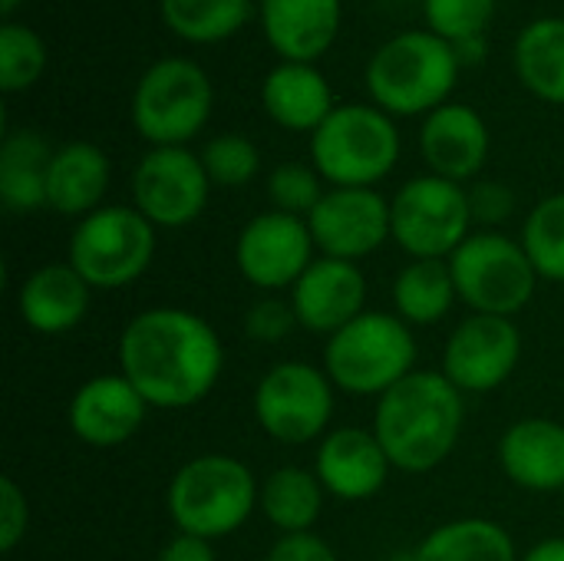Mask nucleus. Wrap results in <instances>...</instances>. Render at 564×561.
I'll use <instances>...</instances> for the list:
<instances>
[{"label":"nucleus","mask_w":564,"mask_h":561,"mask_svg":"<svg viewBox=\"0 0 564 561\" xmlns=\"http://www.w3.org/2000/svg\"><path fill=\"white\" fill-rule=\"evenodd\" d=\"M221 367L218 331L185 308H149L119 334V374L149 410L198 407L218 387Z\"/></svg>","instance_id":"1"},{"label":"nucleus","mask_w":564,"mask_h":561,"mask_svg":"<svg viewBox=\"0 0 564 561\" xmlns=\"http://www.w3.org/2000/svg\"><path fill=\"white\" fill-rule=\"evenodd\" d=\"M466 423V400L443 370H413L377 400L373 433L400 473H430L443 466Z\"/></svg>","instance_id":"2"},{"label":"nucleus","mask_w":564,"mask_h":561,"mask_svg":"<svg viewBox=\"0 0 564 561\" xmlns=\"http://www.w3.org/2000/svg\"><path fill=\"white\" fill-rule=\"evenodd\" d=\"M459 66V50L449 40L433 30H406L370 56L367 89L390 116H430L449 103Z\"/></svg>","instance_id":"3"},{"label":"nucleus","mask_w":564,"mask_h":561,"mask_svg":"<svg viewBox=\"0 0 564 561\" xmlns=\"http://www.w3.org/2000/svg\"><path fill=\"white\" fill-rule=\"evenodd\" d=\"M165 503L178 532L218 542L235 536L251 519L261 503V486L241 460L202 453L178 466Z\"/></svg>","instance_id":"4"},{"label":"nucleus","mask_w":564,"mask_h":561,"mask_svg":"<svg viewBox=\"0 0 564 561\" xmlns=\"http://www.w3.org/2000/svg\"><path fill=\"white\" fill-rule=\"evenodd\" d=\"M324 370L350 397H383L416 370L413 327L387 311H364L344 331L327 337Z\"/></svg>","instance_id":"5"},{"label":"nucleus","mask_w":564,"mask_h":561,"mask_svg":"<svg viewBox=\"0 0 564 561\" xmlns=\"http://www.w3.org/2000/svg\"><path fill=\"white\" fill-rule=\"evenodd\" d=\"M400 159V129L380 106H337L311 136V162L334 188H373Z\"/></svg>","instance_id":"6"},{"label":"nucleus","mask_w":564,"mask_h":561,"mask_svg":"<svg viewBox=\"0 0 564 561\" xmlns=\"http://www.w3.org/2000/svg\"><path fill=\"white\" fill-rule=\"evenodd\" d=\"M459 301L473 314L516 317L525 311L539 288V271L522 248L502 231H473L449 258Z\"/></svg>","instance_id":"7"},{"label":"nucleus","mask_w":564,"mask_h":561,"mask_svg":"<svg viewBox=\"0 0 564 561\" xmlns=\"http://www.w3.org/2000/svg\"><path fill=\"white\" fill-rule=\"evenodd\" d=\"M215 89L208 73L185 56L152 63L132 93V126L152 149L185 145L212 119Z\"/></svg>","instance_id":"8"},{"label":"nucleus","mask_w":564,"mask_h":561,"mask_svg":"<svg viewBox=\"0 0 564 561\" xmlns=\"http://www.w3.org/2000/svg\"><path fill=\"white\" fill-rule=\"evenodd\" d=\"M155 258V225L135 205H102L79 218L66 261L89 288L116 291L139 281Z\"/></svg>","instance_id":"9"},{"label":"nucleus","mask_w":564,"mask_h":561,"mask_svg":"<svg viewBox=\"0 0 564 561\" xmlns=\"http://www.w3.org/2000/svg\"><path fill=\"white\" fill-rule=\"evenodd\" d=\"M393 241L410 258L449 261L456 248L473 235L469 188L443 175L410 179L390 202Z\"/></svg>","instance_id":"10"},{"label":"nucleus","mask_w":564,"mask_h":561,"mask_svg":"<svg viewBox=\"0 0 564 561\" xmlns=\"http://www.w3.org/2000/svg\"><path fill=\"white\" fill-rule=\"evenodd\" d=\"M251 410L271 440L304 446L330 433L334 384L327 370H317L307 360H281L258 380Z\"/></svg>","instance_id":"11"},{"label":"nucleus","mask_w":564,"mask_h":561,"mask_svg":"<svg viewBox=\"0 0 564 561\" xmlns=\"http://www.w3.org/2000/svg\"><path fill=\"white\" fill-rule=\"evenodd\" d=\"M212 179L185 145L149 149L132 175V202L155 228H185L208 205Z\"/></svg>","instance_id":"12"},{"label":"nucleus","mask_w":564,"mask_h":561,"mask_svg":"<svg viewBox=\"0 0 564 561\" xmlns=\"http://www.w3.org/2000/svg\"><path fill=\"white\" fill-rule=\"evenodd\" d=\"M314 235L307 218L284 215L278 208L254 215L235 245V261L241 278L258 291H284L301 281L314 265Z\"/></svg>","instance_id":"13"},{"label":"nucleus","mask_w":564,"mask_h":561,"mask_svg":"<svg viewBox=\"0 0 564 561\" xmlns=\"http://www.w3.org/2000/svg\"><path fill=\"white\" fill-rule=\"evenodd\" d=\"M522 360V331L512 317L469 314L443 350V374L463 393L499 390Z\"/></svg>","instance_id":"14"},{"label":"nucleus","mask_w":564,"mask_h":561,"mask_svg":"<svg viewBox=\"0 0 564 561\" xmlns=\"http://www.w3.org/2000/svg\"><path fill=\"white\" fill-rule=\"evenodd\" d=\"M307 228L324 258L360 261L393 238L390 202L377 188H327Z\"/></svg>","instance_id":"15"},{"label":"nucleus","mask_w":564,"mask_h":561,"mask_svg":"<svg viewBox=\"0 0 564 561\" xmlns=\"http://www.w3.org/2000/svg\"><path fill=\"white\" fill-rule=\"evenodd\" d=\"M291 308L304 331L334 337L367 311V278L357 261L321 255L291 288Z\"/></svg>","instance_id":"16"},{"label":"nucleus","mask_w":564,"mask_h":561,"mask_svg":"<svg viewBox=\"0 0 564 561\" xmlns=\"http://www.w3.org/2000/svg\"><path fill=\"white\" fill-rule=\"evenodd\" d=\"M149 403L122 374H102L86 380L66 410L69 433L96 450L129 443L145 423Z\"/></svg>","instance_id":"17"},{"label":"nucleus","mask_w":564,"mask_h":561,"mask_svg":"<svg viewBox=\"0 0 564 561\" xmlns=\"http://www.w3.org/2000/svg\"><path fill=\"white\" fill-rule=\"evenodd\" d=\"M314 473L321 486L327 489V496L340 503H364V499H373L387 486L393 463L383 453L373 430L337 427L321 440Z\"/></svg>","instance_id":"18"},{"label":"nucleus","mask_w":564,"mask_h":561,"mask_svg":"<svg viewBox=\"0 0 564 561\" xmlns=\"http://www.w3.org/2000/svg\"><path fill=\"white\" fill-rule=\"evenodd\" d=\"M420 152L433 175H443L463 185L476 179L489 159L486 119L466 103H446L423 119Z\"/></svg>","instance_id":"19"},{"label":"nucleus","mask_w":564,"mask_h":561,"mask_svg":"<svg viewBox=\"0 0 564 561\" xmlns=\"http://www.w3.org/2000/svg\"><path fill=\"white\" fill-rule=\"evenodd\" d=\"M89 298L93 288L86 284V278L69 261H53V265H40L23 278L17 291V311L30 331L59 337L83 324L89 311Z\"/></svg>","instance_id":"20"},{"label":"nucleus","mask_w":564,"mask_h":561,"mask_svg":"<svg viewBox=\"0 0 564 561\" xmlns=\"http://www.w3.org/2000/svg\"><path fill=\"white\" fill-rule=\"evenodd\" d=\"M502 473L525 493H564V423L529 417L499 440Z\"/></svg>","instance_id":"21"},{"label":"nucleus","mask_w":564,"mask_h":561,"mask_svg":"<svg viewBox=\"0 0 564 561\" xmlns=\"http://www.w3.org/2000/svg\"><path fill=\"white\" fill-rule=\"evenodd\" d=\"M340 0H261V26L284 63H314L340 33Z\"/></svg>","instance_id":"22"},{"label":"nucleus","mask_w":564,"mask_h":561,"mask_svg":"<svg viewBox=\"0 0 564 561\" xmlns=\"http://www.w3.org/2000/svg\"><path fill=\"white\" fill-rule=\"evenodd\" d=\"M268 116L291 132H317L337 109L330 83L314 63H278L261 86Z\"/></svg>","instance_id":"23"},{"label":"nucleus","mask_w":564,"mask_h":561,"mask_svg":"<svg viewBox=\"0 0 564 561\" xmlns=\"http://www.w3.org/2000/svg\"><path fill=\"white\" fill-rule=\"evenodd\" d=\"M109 155L96 142H66L53 152L46 179V208L66 218H86L102 208L109 188Z\"/></svg>","instance_id":"24"},{"label":"nucleus","mask_w":564,"mask_h":561,"mask_svg":"<svg viewBox=\"0 0 564 561\" xmlns=\"http://www.w3.org/2000/svg\"><path fill=\"white\" fill-rule=\"evenodd\" d=\"M50 142L36 129H13L0 145V202L13 215L46 208V179L53 162Z\"/></svg>","instance_id":"25"},{"label":"nucleus","mask_w":564,"mask_h":561,"mask_svg":"<svg viewBox=\"0 0 564 561\" xmlns=\"http://www.w3.org/2000/svg\"><path fill=\"white\" fill-rule=\"evenodd\" d=\"M516 73L542 103L564 106V17H539L516 36Z\"/></svg>","instance_id":"26"},{"label":"nucleus","mask_w":564,"mask_h":561,"mask_svg":"<svg viewBox=\"0 0 564 561\" xmlns=\"http://www.w3.org/2000/svg\"><path fill=\"white\" fill-rule=\"evenodd\" d=\"M512 536L492 519H453L436 526L406 561H519Z\"/></svg>","instance_id":"27"},{"label":"nucleus","mask_w":564,"mask_h":561,"mask_svg":"<svg viewBox=\"0 0 564 561\" xmlns=\"http://www.w3.org/2000/svg\"><path fill=\"white\" fill-rule=\"evenodd\" d=\"M327 489L321 486L317 473L301 466H281L261 483V503L258 509L281 536L311 532L324 513Z\"/></svg>","instance_id":"28"},{"label":"nucleus","mask_w":564,"mask_h":561,"mask_svg":"<svg viewBox=\"0 0 564 561\" xmlns=\"http://www.w3.org/2000/svg\"><path fill=\"white\" fill-rule=\"evenodd\" d=\"M459 301L449 261L413 258L393 281V308L410 327L440 324Z\"/></svg>","instance_id":"29"},{"label":"nucleus","mask_w":564,"mask_h":561,"mask_svg":"<svg viewBox=\"0 0 564 561\" xmlns=\"http://www.w3.org/2000/svg\"><path fill=\"white\" fill-rule=\"evenodd\" d=\"M165 26L188 43H218L251 17V0H159Z\"/></svg>","instance_id":"30"},{"label":"nucleus","mask_w":564,"mask_h":561,"mask_svg":"<svg viewBox=\"0 0 564 561\" xmlns=\"http://www.w3.org/2000/svg\"><path fill=\"white\" fill-rule=\"evenodd\" d=\"M522 248L539 278L564 284V192L542 198L522 225Z\"/></svg>","instance_id":"31"},{"label":"nucleus","mask_w":564,"mask_h":561,"mask_svg":"<svg viewBox=\"0 0 564 561\" xmlns=\"http://www.w3.org/2000/svg\"><path fill=\"white\" fill-rule=\"evenodd\" d=\"M46 69V46L26 23L7 20L0 26V86L3 93L30 89Z\"/></svg>","instance_id":"32"},{"label":"nucleus","mask_w":564,"mask_h":561,"mask_svg":"<svg viewBox=\"0 0 564 561\" xmlns=\"http://www.w3.org/2000/svg\"><path fill=\"white\" fill-rule=\"evenodd\" d=\"M198 159H202L212 185H221V188H241V185L254 182V175L261 172L258 145L248 136H238V132L215 136L212 142H205Z\"/></svg>","instance_id":"33"},{"label":"nucleus","mask_w":564,"mask_h":561,"mask_svg":"<svg viewBox=\"0 0 564 561\" xmlns=\"http://www.w3.org/2000/svg\"><path fill=\"white\" fill-rule=\"evenodd\" d=\"M496 3L499 0H423V13L436 36L459 46L482 36L496 17Z\"/></svg>","instance_id":"34"},{"label":"nucleus","mask_w":564,"mask_h":561,"mask_svg":"<svg viewBox=\"0 0 564 561\" xmlns=\"http://www.w3.org/2000/svg\"><path fill=\"white\" fill-rule=\"evenodd\" d=\"M321 172L314 165L304 162H281L271 175H268V195L274 202L278 212L284 215H297L307 218L317 202L324 198V185H321Z\"/></svg>","instance_id":"35"},{"label":"nucleus","mask_w":564,"mask_h":561,"mask_svg":"<svg viewBox=\"0 0 564 561\" xmlns=\"http://www.w3.org/2000/svg\"><path fill=\"white\" fill-rule=\"evenodd\" d=\"M294 327H301L297 314L291 301H281V298H261L245 314V334L254 344H281Z\"/></svg>","instance_id":"36"},{"label":"nucleus","mask_w":564,"mask_h":561,"mask_svg":"<svg viewBox=\"0 0 564 561\" xmlns=\"http://www.w3.org/2000/svg\"><path fill=\"white\" fill-rule=\"evenodd\" d=\"M26 526H30V506L23 489L7 476L0 479V552H13L23 539H26Z\"/></svg>","instance_id":"37"},{"label":"nucleus","mask_w":564,"mask_h":561,"mask_svg":"<svg viewBox=\"0 0 564 561\" xmlns=\"http://www.w3.org/2000/svg\"><path fill=\"white\" fill-rule=\"evenodd\" d=\"M469 208H473V222L499 225L516 212V195L502 182H479L476 188H469Z\"/></svg>","instance_id":"38"},{"label":"nucleus","mask_w":564,"mask_h":561,"mask_svg":"<svg viewBox=\"0 0 564 561\" xmlns=\"http://www.w3.org/2000/svg\"><path fill=\"white\" fill-rule=\"evenodd\" d=\"M264 561H340L337 552L314 532H297V536H281Z\"/></svg>","instance_id":"39"},{"label":"nucleus","mask_w":564,"mask_h":561,"mask_svg":"<svg viewBox=\"0 0 564 561\" xmlns=\"http://www.w3.org/2000/svg\"><path fill=\"white\" fill-rule=\"evenodd\" d=\"M155 561H218L215 559V546L208 539H198V536H185L178 532L175 539L165 542V549L159 552Z\"/></svg>","instance_id":"40"},{"label":"nucleus","mask_w":564,"mask_h":561,"mask_svg":"<svg viewBox=\"0 0 564 561\" xmlns=\"http://www.w3.org/2000/svg\"><path fill=\"white\" fill-rule=\"evenodd\" d=\"M519 561H564V539H545L532 546Z\"/></svg>","instance_id":"41"},{"label":"nucleus","mask_w":564,"mask_h":561,"mask_svg":"<svg viewBox=\"0 0 564 561\" xmlns=\"http://www.w3.org/2000/svg\"><path fill=\"white\" fill-rule=\"evenodd\" d=\"M20 3H23V0H0V13H3V17H13Z\"/></svg>","instance_id":"42"},{"label":"nucleus","mask_w":564,"mask_h":561,"mask_svg":"<svg viewBox=\"0 0 564 561\" xmlns=\"http://www.w3.org/2000/svg\"><path fill=\"white\" fill-rule=\"evenodd\" d=\"M562 503H564V493H562Z\"/></svg>","instance_id":"43"}]
</instances>
